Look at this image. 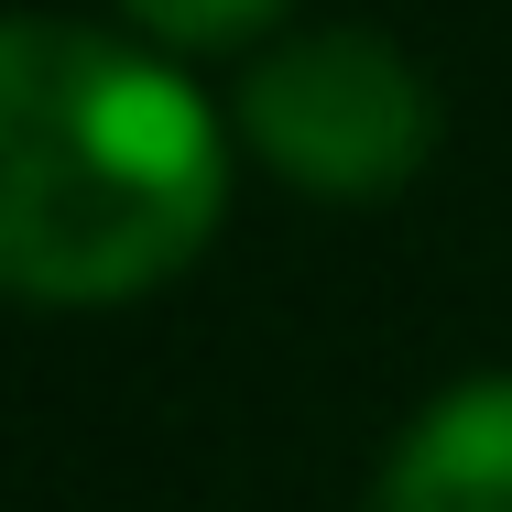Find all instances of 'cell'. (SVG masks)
I'll return each mask as SVG.
<instances>
[{"mask_svg": "<svg viewBox=\"0 0 512 512\" xmlns=\"http://www.w3.org/2000/svg\"><path fill=\"white\" fill-rule=\"evenodd\" d=\"M229 207L218 109L142 44L66 11L0 33V273L33 306H131L175 284Z\"/></svg>", "mask_w": 512, "mask_h": 512, "instance_id": "cell-1", "label": "cell"}, {"mask_svg": "<svg viewBox=\"0 0 512 512\" xmlns=\"http://www.w3.org/2000/svg\"><path fill=\"white\" fill-rule=\"evenodd\" d=\"M382 512H512V382H458L404 425Z\"/></svg>", "mask_w": 512, "mask_h": 512, "instance_id": "cell-3", "label": "cell"}, {"mask_svg": "<svg viewBox=\"0 0 512 512\" xmlns=\"http://www.w3.org/2000/svg\"><path fill=\"white\" fill-rule=\"evenodd\" d=\"M240 142L295 197H404L436 153V88L393 33H295L240 77Z\"/></svg>", "mask_w": 512, "mask_h": 512, "instance_id": "cell-2", "label": "cell"}, {"mask_svg": "<svg viewBox=\"0 0 512 512\" xmlns=\"http://www.w3.org/2000/svg\"><path fill=\"white\" fill-rule=\"evenodd\" d=\"M153 44H240V33H262V22H284L295 0H120Z\"/></svg>", "mask_w": 512, "mask_h": 512, "instance_id": "cell-4", "label": "cell"}]
</instances>
